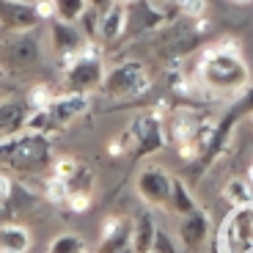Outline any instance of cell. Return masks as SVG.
I'll list each match as a JSON object with an SVG mask.
<instances>
[{"label": "cell", "mask_w": 253, "mask_h": 253, "mask_svg": "<svg viewBox=\"0 0 253 253\" xmlns=\"http://www.w3.org/2000/svg\"><path fill=\"white\" fill-rule=\"evenodd\" d=\"M198 80L212 88L217 96L223 94H237V91H245L251 83H248V66L242 61V55H226V52H217L215 44L207 47L201 52V61H198Z\"/></svg>", "instance_id": "obj_1"}, {"label": "cell", "mask_w": 253, "mask_h": 253, "mask_svg": "<svg viewBox=\"0 0 253 253\" xmlns=\"http://www.w3.org/2000/svg\"><path fill=\"white\" fill-rule=\"evenodd\" d=\"M0 163L19 173H39L50 163V140L42 132L0 138Z\"/></svg>", "instance_id": "obj_2"}, {"label": "cell", "mask_w": 253, "mask_h": 253, "mask_svg": "<svg viewBox=\"0 0 253 253\" xmlns=\"http://www.w3.org/2000/svg\"><path fill=\"white\" fill-rule=\"evenodd\" d=\"M105 83V66H102V50L96 42H88L80 52L63 58V85L75 94H88L91 88Z\"/></svg>", "instance_id": "obj_3"}, {"label": "cell", "mask_w": 253, "mask_h": 253, "mask_svg": "<svg viewBox=\"0 0 253 253\" xmlns=\"http://www.w3.org/2000/svg\"><path fill=\"white\" fill-rule=\"evenodd\" d=\"M42 42L33 31L0 36V66L6 72H31L42 63Z\"/></svg>", "instance_id": "obj_4"}, {"label": "cell", "mask_w": 253, "mask_h": 253, "mask_svg": "<svg viewBox=\"0 0 253 253\" xmlns=\"http://www.w3.org/2000/svg\"><path fill=\"white\" fill-rule=\"evenodd\" d=\"M149 88H152V77L140 61H124L113 66L102 83V91L108 96H119V99H138V96L149 94Z\"/></svg>", "instance_id": "obj_5"}, {"label": "cell", "mask_w": 253, "mask_h": 253, "mask_svg": "<svg viewBox=\"0 0 253 253\" xmlns=\"http://www.w3.org/2000/svg\"><path fill=\"white\" fill-rule=\"evenodd\" d=\"M135 187H138V196L152 207H165L171 201L173 193V176L160 165H146L143 171L135 179Z\"/></svg>", "instance_id": "obj_6"}, {"label": "cell", "mask_w": 253, "mask_h": 253, "mask_svg": "<svg viewBox=\"0 0 253 253\" xmlns=\"http://www.w3.org/2000/svg\"><path fill=\"white\" fill-rule=\"evenodd\" d=\"M39 22H42L39 3H28V0H0V28L6 33L36 31Z\"/></svg>", "instance_id": "obj_7"}, {"label": "cell", "mask_w": 253, "mask_h": 253, "mask_svg": "<svg viewBox=\"0 0 253 253\" xmlns=\"http://www.w3.org/2000/svg\"><path fill=\"white\" fill-rule=\"evenodd\" d=\"M135 143V152L138 154H149V152H157L160 146L165 143L163 138V113L154 110V113H143L132 121L129 126V138Z\"/></svg>", "instance_id": "obj_8"}, {"label": "cell", "mask_w": 253, "mask_h": 253, "mask_svg": "<svg viewBox=\"0 0 253 253\" xmlns=\"http://www.w3.org/2000/svg\"><path fill=\"white\" fill-rule=\"evenodd\" d=\"M209 234H212V217L207 209H196V212L184 215L179 223V245L190 253L201 251L209 242Z\"/></svg>", "instance_id": "obj_9"}, {"label": "cell", "mask_w": 253, "mask_h": 253, "mask_svg": "<svg viewBox=\"0 0 253 253\" xmlns=\"http://www.w3.org/2000/svg\"><path fill=\"white\" fill-rule=\"evenodd\" d=\"M50 39L52 47L61 58H69L75 52H80L88 44V36L83 33V28H77L75 22H63V19H50Z\"/></svg>", "instance_id": "obj_10"}, {"label": "cell", "mask_w": 253, "mask_h": 253, "mask_svg": "<svg viewBox=\"0 0 253 253\" xmlns=\"http://www.w3.org/2000/svg\"><path fill=\"white\" fill-rule=\"evenodd\" d=\"M126 245H132V220L119 215L105 217L99 228V253H119Z\"/></svg>", "instance_id": "obj_11"}, {"label": "cell", "mask_w": 253, "mask_h": 253, "mask_svg": "<svg viewBox=\"0 0 253 253\" xmlns=\"http://www.w3.org/2000/svg\"><path fill=\"white\" fill-rule=\"evenodd\" d=\"M207 119L209 116H201V113H196V110H173L171 119H168V138L176 146L190 143V140L198 138V132H201V126L207 124Z\"/></svg>", "instance_id": "obj_12"}, {"label": "cell", "mask_w": 253, "mask_h": 253, "mask_svg": "<svg viewBox=\"0 0 253 253\" xmlns=\"http://www.w3.org/2000/svg\"><path fill=\"white\" fill-rule=\"evenodd\" d=\"M50 116H52V126H66L72 119H77L80 113L88 110V94H75V91H66L63 96H55L50 108Z\"/></svg>", "instance_id": "obj_13"}, {"label": "cell", "mask_w": 253, "mask_h": 253, "mask_svg": "<svg viewBox=\"0 0 253 253\" xmlns=\"http://www.w3.org/2000/svg\"><path fill=\"white\" fill-rule=\"evenodd\" d=\"M126 28H129V11H126V6H121V3H113V6H108L99 17V42L110 44V42H116Z\"/></svg>", "instance_id": "obj_14"}, {"label": "cell", "mask_w": 253, "mask_h": 253, "mask_svg": "<svg viewBox=\"0 0 253 253\" xmlns=\"http://www.w3.org/2000/svg\"><path fill=\"white\" fill-rule=\"evenodd\" d=\"M28 102H19V99H3L0 102V138L6 135H17L19 129H25V121H28Z\"/></svg>", "instance_id": "obj_15"}, {"label": "cell", "mask_w": 253, "mask_h": 253, "mask_svg": "<svg viewBox=\"0 0 253 253\" xmlns=\"http://www.w3.org/2000/svg\"><path fill=\"white\" fill-rule=\"evenodd\" d=\"M157 228L160 226L154 223L152 212H149V209H140L132 220V248H135V253H152Z\"/></svg>", "instance_id": "obj_16"}, {"label": "cell", "mask_w": 253, "mask_h": 253, "mask_svg": "<svg viewBox=\"0 0 253 253\" xmlns=\"http://www.w3.org/2000/svg\"><path fill=\"white\" fill-rule=\"evenodd\" d=\"M31 234L19 223H0V253H28Z\"/></svg>", "instance_id": "obj_17"}, {"label": "cell", "mask_w": 253, "mask_h": 253, "mask_svg": "<svg viewBox=\"0 0 253 253\" xmlns=\"http://www.w3.org/2000/svg\"><path fill=\"white\" fill-rule=\"evenodd\" d=\"M36 204H39V198H36L33 190H28L25 184H19V182H14L11 198H8L0 209H3V215L6 217H19V215H25V212H31Z\"/></svg>", "instance_id": "obj_18"}, {"label": "cell", "mask_w": 253, "mask_h": 253, "mask_svg": "<svg viewBox=\"0 0 253 253\" xmlns=\"http://www.w3.org/2000/svg\"><path fill=\"white\" fill-rule=\"evenodd\" d=\"M223 198H226L231 207H248V204H253V184L248 182V179H228L226 184H223Z\"/></svg>", "instance_id": "obj_19"}, {"label": "cell", "mask_w": 253, "mask_h": 253, "mask_svg": "<svg viewBox=\"0 0 253 253\" xmlns=\"http://www.w3.org/2000/svg\"><path fill=\"white\" fill-rule=\"evenodd\" d=\"M168 207H171L179 217H184V215H190V212H196L198 209L196 198H193V190H190L182 179H173V193H171Z\"/></svg>", "instance_id": "obj_20"}, {"label": "cell", "mask_w": 253, "mask_h": 253, "mask_svg": "<svg viewBox=\"0 0 253 253\" xmlns=\"http://www.w3.org/2000/svg\"><path fill=\"white\" fill-rule=\"evenodd\" d=\"M55 6V17L63 22H77L88 8V0H52Z\"/></svg>", "instance_id": "obj_21"}, {"label": "cell", "mask_w": 253, "mask_h": 253, "mask_svg": "<svg viewBox=\"0 0 253 253\" xmlns=\"http://www.w3.org/2000/svg\"><path fill=\"white\" fill-rule=\"evenodd\" d=\"M69 182H63V179L58 176H50L44 182V198L50 204H55V207H66V201H69Z\"/></svg>", "instance_id": "obj_22"}, {"label": "cell", "mask_w": 253, "mask_h": 253, "mask_svg": "<svg viewBox=\"0 0 253 253\" xmlns=\"http://www.w3.org/2000/svg\"><path fill=\"white\" fill-rule=\"evenodd\" d=\"M83 251H85V242H83L80 234H58L47 248V253H83Z\"/></svg>", "instance_id": "obj_23"}, {"label": "cell", "mask_w": 253, "mask_h": 253, "mask_svg": "<svg viewBox=\"0 0 253 253\" xmlns=\"http://www.w3.org/2000/svg\"><path fill=\"white\" fill-rule=\"evenodd\" d=\"M28 108L31 110H47L55 102V94H52V88L47 85V83H39V85H33L31 94H28Z\"/></svg>", "instance_id": "obj_24"}, {"label": "cell", "mask_w": 253, "mask_h": 253, "mask_svg": "<svg viewBox=\"0 0 253 253\" xmlns=\"http://www.w3.org/2000/svg\"><path fill=\"white\" fill-rule=\"evenodd\" d=\"M69 190L72 193H91L94 190V171L88 165H80L75 171V176L69 179Z\"/></svg>", "instance_id": "obj_25"}, {"label": "cell", "mask_w": 253, "mask_h": 253, "mask_svg": "<svg viewBox=\"0 0 253 253\" xmlns=\"http://www.w3.org/2000/svg\"><path fill=\"white\" fill-rule=\"evenodd\" d=\"M171 6H176L187 19H201V14L207 11V0H168Z\"/></svg>", "instance_id": "obj_26"}, {"label": "cell", "mask_w": 253, "mask_h": 253, "mask_svg": "<svg viewBox=\"0 0 253 253\" xmlns=\"http://www.w3.org/2000/svg\"><path fill=\"white\" fill-rule=\"evenodd\" d=\"M152 253H182L173 240L171 231H165V228H157V234H154V245H152Z\"/></svg>", "instance_id": "obj_27"}, {"label": "cell", "mask_w": 253, "mask_h": 253, "mask_svg": "<svg viewBox=\"0 0 253 253\" xmlns=\"http://www.w3.org/2000/svg\"><path fill=\"white\" fill-rule=\"evenodd\" d=\"M80 168V163H77L75 157H61L52 163V176L63 179V182H69L72 176H75V171Z\"/></svg>", "instance_id": "obj_28"}, {"label": "cell", "mask_w": 253, "mask_h": 253, "mask_svg": "<svg viewBox=\"0 0 253 253\" xmlns=\"http://www.w3.org/2000/svg\"><path fill=\"white\" fill-rule=\"evenodd\" d=\"M66 207H69L75 215L88 212V209H91V193H69V201H66Z\"/></svg>", "instance_id": "obj_29"}, {"label": "cell", "mask_w": 253, "mask_h": 253, "mask_svg": "<svg viewBox=\"0 0 253 253\" xmlns=\"http://www.w3.org/2000/svg\"><path fill=\"white\" fill-rule=\"evenodd\" d=\"M11 190H14V179L6 176V173H0V207L11 198Z\"/></svg>", "instance_id": "obj_30"}, {"label": "cell", "mask_w": 253, "mask_h": 253, "mask_svg": "<svg viewBox=\"0 0 253 253\" xmlns=\"http://www.w3.org/2000/svg\"><path fill=\"white\" fill-rule=\"evenodd\" d=\"M242 108L251 110V113H253V83L248 85L245 91H242Z\"/></svg>", "instance_id": "obj_31"}, {"label": "cell", "mask_w": 253, "mask_h": 253, "mask_svg": "<svg viewBox=\"0 0 253 253\" xmlns=\"http://www.w3.org/2000/svg\"><path fill=\"white\" fill-rule=\"evenodd\" d=\"M108 152H110V157H121V154H124V143H121V140H110Z\"/></svg>", "instance_id": "obj_32"}, {"label": "cell", "mask_w": 253, "mask_h": 253, "mask_svg": "<svg viewBox=\"0 0 253 253\" xmlns=\"http://www.w3.org/2000/svg\"><path fill=\"white\" fill-rule=\"evenodd\" d=\"M88 6L99 8V11H105L108 6H113V0H88Z\"/></svg>", "instance_id": "obj_33"}, {"label": "cell", "mask_w": 253, "mask_h": 253, "mask_svg": "<svg viewBox=\"0 0 253 253\" xmlns=\"http://www.w3.org/2000/svg\"><path fill=\"white\" fill-rule=\"evenodd\" d=\"M113 3H121V6L129 8V6H135V3H140V0H113Z\"/></svg>", "instance_id": "obj_34"}, {"label": "cell", "mask_w": 253, "mask_h": 253, "mask_svg": "<svg viewBox=\"0 0 253 253\" xmlns=\"http://www.w3.org/2000/svg\"><path fill=\"white\" fill-rule=\"evenodd\" d=\"M245 179H248V182L253 184V163H251V168H248V176H245Z\"/></svg>", "instance_id": "obj_35"}, {"label": "cell", "mask_w": 253, "mask_h": 253, "mask_svg": "<svg viewBox=\"0 0 253 253\" xmlns=\"http://www.w3.org/2000/svg\"><path fill=\"white\" fill-rule=\"evenodd\" d=\"M231 3H237V6H245V3H253V0H231Z\"/></svg>", "instance_id": "obj_36"}, {"label": "cell", "mask_w": 253, "mask_h": 253, "mask_svg": "<svg viewBox=\"0 0 253 253\" xmlns=\"http://www.w3.org/2000/svg\"><path fill=\"white\" fill-rule=\"evenodd\" d=\"M3 75H6V69H3V66H0V77H3Z\"/></svg>", "instance_id": "obj_37"}, {"label": "cell", "mask_w": 253, "mask_h": 253, "mask_svg": "<svg viewBox=\"0 0 253 253\" xmlns=\"http://www.w3.org/2000/svg\"><path fill=\"white\" fill-rule=\"evenodd\" d=\"M0 102H3V85H0Z\"/></svg>", "instance_id": "obj_38"}, {"label": "cell", "mask_w": 253, "mask_h": 253, "mask_svg": "<svg viewBox=\"0 0 253 253\" xmlns=\"http://www.w3.org/2000/svg\"><path fill=\"white\" fill-rule=\"evenodd\" d=\"M28 3H39V0H28Z\"/></svg>", "instance_id": "obj_39"}, {"label": "cell", "mask_w": 253, "mask_h": 253, "mask_svg": "<svg viewBox=\"0 0 253 253\" xmlns=\"http://www.w3.org/2000/svg\"><path fill=\"white\" fill-rule=\"evenodd\" d=\"M251 124H253V116H251Z\"/></svg>", "instance_id": "obj_40"}, {"label": "cell", "mask_w": 253, "mask_h": 253, "mask_svg": "<svg viewBox=\"0 0 253 253\" xmlns=\"http://www.w3.org/2000/svg\"><path fill=\"white\" fill-rule=\"evenodd\" d=\"M83 253H88V251H83Z\"/></svg>", "instance_id": "obj_41"}, {"label": "cell", "mask_w": 253, "mask_h": 253, "mask_svg": "<svg viewBox=\"0 0 253 253\" xmlns=\"http://www.w3.org/2000/svg\"><path fill=\"white\" fill-rule=\"evenodd\" d=\"M251 253H253V251H251Z\"/></svg>", "instance_id": "obj_42"}]
</instances>
